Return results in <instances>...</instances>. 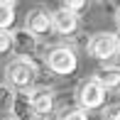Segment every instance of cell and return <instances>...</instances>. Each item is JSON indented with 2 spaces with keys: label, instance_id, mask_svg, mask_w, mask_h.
<instances>
[{
  "label": "cell",
  "instance_id": "cell-1",
  "mask_svg": "<svg viewBox=\"0 0 120 120\" xmlns=\"http://www.w3.org/2000/svg\"><path fill=\"white\" fill-rule=\"evenodd\" d=\"M39 76V64L30 61V59H12L5 66V83L15 91V93H30L37 83Z\"/></svg>",
  "mask_w": 120,
  "mask_h": 120
},
{
  "label": "cell",
  "instance_id": "cell-2",
  "mask_svg": "<svg viewBox=\"0 0 120 120\" xmlns=\"http://www.w3.org/2000/svg\"><path fill=\"white\" fill-rule=\"evenodd\" d=\"M44 66L52 71L54 76H71L79 69V56L71 47H54L47 52L44 56Z\"/></svg>",
  "mask_w": 120,
  "mask_h": 120
},
{
  "label": "cell",
  "instance_id": "cell-3",
  "mask_svg": "<svg viewBox=\"0 0 120 120\" xmlns=\"http://www.w3.org/2000/svg\"><path fill=\"white\" fill-rule=\"evenodd\" d=\"M86 52L88 56L98 59V61H108L118 54V44H115V32H96L88 37L86 42Z\"/></svg>",
  "mask_w": 120,
  "mask_h": 120
},
{
  "label": "cell",
  "instance_id": "cell-4",
  "mask_svg": "<svg viewBox=\"0 0 120 120\" xmlns=\"http://www.w3.org/2000/svg\"><path fill=\"white\" fill-rule=\"evenodd\" d=\"M105 96H108V91L103 88L96 79H86L83 83L79 86V93H76L79 105L83 108V110H98V108H105Z\"/></svg>",
  "mask_w": 120,
  "mask_h": 120
},
{
  "label": "cell",
  "instance_id": "cell-5",
  "mask_svg": "<svg viewBox=\"0 0 120 120\" xmlns=\"http://www.w3.org/2000/svg\"><path fill=\"white\" fill-rule=\"evenodd\" d=\"M10 37H12V52L17 54V59H30V61H34V59H37L39 37H34L30 30H25V27L12 30V32H10Z\"/></svg>",
  "mask_w": 120,
  "mask_h": 120
},
{
  "label": "cell",
  "instance_id": "cell-6",
  "mask_svg": "<svg viewBox=\"0 0 120 120\" xmlns=\"http://www.w3.org/2000/svg\"><path fill=\"white\" fill-rule=\"evenodd\" d=\"M30 101H32L37 120H49L54 115L56 101H54V91L49 88V86H34V88L30 91Z\"/></svg>",
  "mask_w": 120,
  "mask_h": 120
},
{
  "label": "cell",
  "instance_id": "cell-7",
  "mask_svg": "<svg viewBox=\"0 0 120 120\" xmlns=\"http://www.w3.org/2000/svg\"><path fill=\"white\" fill-rule=\"evenodd\" d=\"M25 30H30L34 37H47L54 32V25H52V12L42 8H32L30 12L25 15Z\"/></svg>",
  "mask_w": 120,
  "mask_h": 120
},
{
  "label": "cell",
  "instance_id": "cell-8",
  "mask_svg": "<svg viewBox=\"0 0 120 120\" xmlns=\"http://www.w3.org/2000/svg\"><path fill=\"white\" fill-rule=\"evenodd\" d=\"M52 25H54V32H56L59 37H71L74 32L79 30V15L59 8V10L52 12Z\"/></svg>",
  "mask_w": 120,
  "mask_h": 120
},
{
  "label": "cell",
  "instance_id": "cell-9",
  "mask_svg": "<svg viewBox=\"0 0 120 120\" xmlns=\"http://www.w3.org/2000/svg\"><path fill=\"white\" fill-rule=\"evenodd\" d=\"M10 113H12V120H37L32 101H30V93H15Z\"/></svg>",
  "mask_w": 120,
  "mask_h": 120
},
{
  "label": "cell",
  "instance_id": "cell-10",
  "mask_svg": "<svg viewBox=\"0 0 120 120\" xmlns=\"http://www.w3.org/2000/svg\"><path fill=\"white\" fill-rule=\"evenodd\" d=\"M93 79H96L105 91H118V88H120V66H115V64L101 66V69H96Z\"/></svg>",
  "mask_w": 120,
  "mask_h": 120
},
{
  "label": "cell",
  "instance_id": "cell-11",
  "mask_svg": "<svg viewBox=\"0 0 120 120\" xmlns=\"http://www.w3.org/2000/svg\"><path fill=\"white\" fill-rule=\"evenodd\" d=\"M15 8L17 5L10 3V0H0V32H10L15 25Z\"/></svg>",
  "mask_w": 120,
  "mask_h": 120
},
{
  "label": "cell",
  "instance_id": "cell-12",
  "mask_svg": "<svg viewBox=\"0 0 120 120\" xmlns=\"http://www.w3.org/2000/svg\"><path fill=\"white\" fill-rule=\"evenodd\" d=\"M59 120H91V115H88V110H83L81 105H66L59 113Z\"/></svg>",
  "mask_w": 120,
  "mask_h": 120
},
{
  "label": "cell",
  "instance_id": "cell-13",
  "mask_svg": "<svg viewBox=\"0 0 120 120\" xmlns=\"http://www.w3.org/2000/svg\"><path fill=\"white\" fill-rule=\"evenodd\" d=\"M59 8H64V10H69V12L79 15L81 10H86V8H88V3H83V0H66V3H61Z\"/></svg>",
  "mask_w": 120,
  "mask_h": 120
},
{
  "label": "cell",
  "instance_id": "cell-14",
  "mask_svg": "<svg viewBox=\"0 0 120 120\" xmlns=\"http://www.w3.org/2000/svg\"><path fill=\"white\" fill-rule=\"evenodd\" d=\"M103 120H120V103H113V105L103 108Z\"/></svg>",
  "mask_w": 120,
  "mask_h": 120
},
{
  "label": "cell",
  "instance_id": "cell-15",
  "mask_svg": "<svg viewBox=\"0 0 120 120\" xmlns=\"http://www.w3.org/2000/svg\"><path fill=\"white\" fill-rule=\"evenodd\" d=\"M10 49H12V37H10V32H0V56L8 54Z\"/></svg>",
  "mask_w": 120,
  "mask_h": 120
},
{
  "label": "cell",
  "instance_id": "cell-16",
  "mask_svg": "<svg viewBox=\"0 0 120 120\" xmlns=\"http://www.w3.org/2000/svg\"><path fill=\"white\" fill-rule=\"evenodd\" d=\"M115 25H118V32H120V8H118V12H115Z\"/></svg>",
  "mask_w": 120,
  "mask_h": 120
},
{
  "label": "cell",
  "instance_id": "cell-17",
  "mask_svg": "<svg viewBox=\"0 0 120 120\" xmlns=\"http://www.w3.org/2000/svg\"><path fill=\"white\" fill-rule=\"evenodd\" d=\"M115 44H118V54H120V32H115Z\"/></svg>",
  "mask_w": 120,
  "mask_h": 120
}]
</instances>
